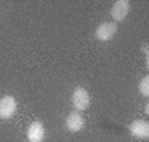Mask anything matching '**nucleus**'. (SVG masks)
I'll use <instances>...</instances> for the list:
<instances>
[{
    "instance_id": "nucleus-7",
    "label": "nucleus",
    "mask_w": 149,
    "mask_h": 142,
    "mask_svg": "<svg viewBox=\"0 0 149 142\" xmlns=\"http://www.w3.org/2000/svg\"><path fill=\"white\" fill-rule=\"evenodd\" d=\"M43 137H45V127L40 121H35L28 126L27 131V139L28 142H42Z\"/></svg>"
},
{
    "instance_id": "nucleus-4",
    "label": "nucleus",
    "mask_w": 149,
    "mask_h": 142,
    "mask_svg": "<svg viewBox=\"0 0 149 142\" xmlns=\"http://www.w3.org/2000/svg\"><path fill=\"white\" fill-rule=\"evenodd\" d=\"M129 8H131V3L128 0H118L114 2V5L111 8V17L114 21H123L129 13Z\"/></svg>"
},
{
    "instance_id": "nucleus-1",
    "label": "nucleus",
    "mask_w": 149,
    "mask_h": 142,
    "mask_svg": "<svg viewBox=\"0 0 149 142\" xmlns=\"http://www.w3.org/2000/svg\"><path fill=\"white\" fill-rule=\"evenodd\" d=\"M71 103H73L74 109L78 111V112L86 111L90 107V94H88V91L85 88H81V86L74 88L73 94H71Z\"/></svg>"
},
{
    "instance_id": "nucleus-9",
    "label": "nucleus",
    "mask_w": 149,
    "mask_h": 142,
    "mask_svg": "<svg viewBox=\"0 0 149 142\" xmlns=\"http://www.w3.org/2000/svg\"><path fill=\"white\" fill-rule=\"evenodd\" d=\"M143 53H146V56H148V43H146V45H143Z\"/></svg>"
},
{
    "instance_id": "nucleus-6",
    "label": "nucleus",
    "mask_w": 149,
    "mask_h": 142,
    "mask_svg": "<svg viewBox=\"0 0 149 142\" xmlns=\"http://www.w3.org/2000/svg\"><path fill=\"white\" fill-rule=\"evenodd\" d=\"M129 131L134 137L138 139H149V124L148 121H143V119H138V121H133L129 124Z\"/></svg>"
},
{
    "instance_id": "nucleus-5",
    "label": "nucleus",
    "mask_w": 149,
    "mask_h": 142,
    "mask_svg": "<svg viewBox=\"0 0 149 142\" xmlns=\"http://www.w3.org/2000/svg\"><path fill=\"white\" fill-rule=\"evenodd\" d=\"M85 127V119L78 111H71L66 116V129L70 132H80Z\"/></svg>"
},
{
    "instance_id": "nucleus-3",
    "label": "nucleus",
    "mask_w": 149,
    "mask_h": 142,
    "mask_svg": "<svg viewBox=\"0 0 149 142\" xmlns=\"http://www.w3.org/2000/svg\"><path fill=\"white\" fill-rule=\"evenodd\" d=\"M17 112V101L13 96L0 98V119H10Z\"/></svg>"
},
{
    "instance_id": "nucleus-2",
    "label": "nucleus",
    "mask_w": 149,
    "mask_h": 142,
    "mask_svg": "<svg viewBox=\"0 0 149 142\" xmlns=\"http://www.w3.org/2000/svg\"><path fill=\"white\" fill-rule=\"evenodd\" d=\"M118 32V23L114 21H103L98 25L95 32V37L100 40V42H109Z\"/></svg>"
},
{
    "instance_id": "nucleus-8",
    "label": "nucleus",
    "mask_w": 149,
    "mask_h": 142,
    "mask_svg": "<svg viewBox=\"0 0 149 142\" xmlns=\"http://www.w3.org/2000/svg\"><path fill=\"white\" fill-rule=\"evenodd\" d=\"M139 93L148 98L149 96V76H143L139 81Z\"/></svg>"
}]
</instances>
